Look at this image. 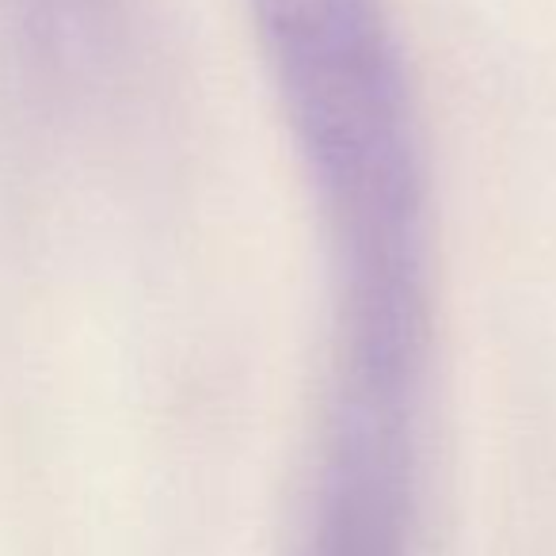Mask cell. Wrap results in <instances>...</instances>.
<instances>
[{
    "mask_svg": "<svg viewBox=\"0 0 556 556\" xmlns=\"http://www.w3.org/2000/svg\"><path fill=\"white\" fill-rule=\"evenodd\" d=\"M419 389L332 378L302 556H416Z\"/></svg>",
    "mask_w": 556,
    "mask_h": 556,
    "instance_id": "7a4b0ae2",
    "label": "cell"
},
{
    "mask_svg": "<svg viewBox=\"0 0 556 556\" xmlns=\"http://www.w3.org/2000/svg\"><path fill=\"white\" fill-rule=\"evenodd\" d=\"M332 244L336 328H427L424 156L381 0H248Z\"/></svg>",
    "mask_w": 556,
    "mask_h": 556,
    "instance_id": "6da1fadb",
    "label": "cell"
},
{
    "mask_svg": "<svg viewBox=\"0 0 556 556\" xmlns=\"http://www.w3.org/2000/svg\"><path fill=\"white\" fill-rule=\"evenodd\" d=\"M115 0H0V24L20 62L42 80H65L100 62Z\"/></svg>",
    "mask_w": 556,
    "mask_h": 556,
    "instance_id": "3957f363",
    "label": "cell"
}]
</instances>
